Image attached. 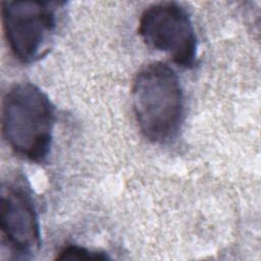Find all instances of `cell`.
Masks as SVG:
<instances>
[{"instance_id": "obj_1", "label": "cell", "mask_w": 261, "mask_h": 261, "mask_svg": "<svg viewBox=\"0 0 261 261\" xmlns=\"http://www.w3.org/2000/svg\"><path fill=\"white\" fill-rule=\"evenodd\" d=\"M2 134L11 150L35 163L44 162L51 149L54 108L48 96L31 83L13 86L2 104Z\"/></svg>"}, {"instance_id": "obj_2", "label": "cell", "mask_w": 261, "mask_h": 261, "mask_svg": "<svg viewBox=\"0 0 261 261\" xmlns=\"http://www.w3.org/2000/svg\"><path fill=\"white\" fill-rule=\"evenodd\" d=\"M133 108L141 133L150 142L164 144L178 132L184 95L174 70L162 62L150 63L136 75Z\"/></svg>"}, {"instance_id": "obj_3", "label": "cell", "mask_w": 261, "mask_h": 261, "mask_svg": "<svg viewBox=\"0 0 261 261\" xmlns=\"http://www.w3.org/2000/svg\"><path fill=\"white\" fill-rule=\"evenodd\" d=\"M54 4L44 1L2 2L5 38L19 61L32 63L48 52L57 22Z\"/></svg>"}, {"instance_id": "obj_4", "label": "cell", "mask_w": 261, "mask_h": 261, "mask_svg": "<svg viewBox=\"0 0 261 261\" xmlns=\"http://www.w3.org/2000/svg\"><path fill=\"white\" fill-rule=\"evenodd\" d=\"M139 35L153 50L167 54L182 67H193L197 58V37L190 15L176 2H159L141 15Z\"/></svg>"}, {"instance_id": "obj_5", "label": "cell", "mask_w": 261, "mask_h": 261, "mask_svg": "<svg viewBox=\"0 0 261 261\" xmlns=\"http://www.w3.org/2000/svg\"><path fill=\"white\" fill-rule=\"evenodd\" d=\"M0 227L3 241L18 257L33 258L41 249V231L33 198L23 184L2 185Z\"/></svg>"}, {"instance_id": "obj_6", "label": "cell", "mask_w": 261, "mask_h": 261, "mask_svg": "<svg viewBox=\"0 0 261 261\" xmlns=\"http://www.w3.org/2000/svg\"><path fill=\"white\" fill-rule=\"evenodd\" d=\"M58 260H72V259H77V260H105L108 259L107 255L104 253L96 252V251H91L88 250L84 247H80L76 245H68L64 247L60 252L57 257Z\"/></svg>"}]
</instances>
